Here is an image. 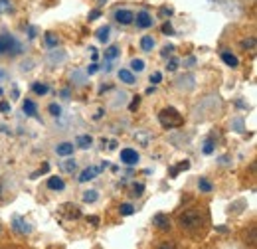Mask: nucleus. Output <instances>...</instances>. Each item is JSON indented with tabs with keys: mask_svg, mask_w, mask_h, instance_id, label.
Here are the masks:
<instances>
[{
	"mask_svg": "<svg viewBox=\"0 0 257 249\" xmlns=\"http://www.w3.org/2000/svg\"><path fill=\"white\" fill-rule=\"evenodd\" d=\"M172 52H174V46H164L162 52H161V56H162V58H168Z\"/></svg>",
	"mask_w": 257,
	"mask_h": 249,
	"instance_id": "nucleus-33",
	"label": "nucleus"
},
{
	"mask_svg": "<svg viewBox=\"0 0 257 249\" xmlns=\"http://www.w3.org/2000/svg\"><path fill=\"white\" fill-rule=\"evenodd\" d=\"M241 48L247 52H253L255 50V36H249V38H245V40H241Z\"/></svg>",
	"mask_w": 257,
	"mask_h": 249,
	"instance_id": "nucleus-20",
	"label": "nucleus"
},
{
	"mask_svg": "<svg viewBox=\"0 0 257 249\" xmlns=\"http://www.w3.org/2000/svg\"><path fill=\"white\" fill-rule=\"evenodd\" d=\"M101 117H103V109H99V111L95 113V119H101Z\"/></svg>",
	"mask_w": 257,
	"mask_h": 249,
	"instance_id": "nucleus-46",
	"label": "nucleus"
},
{
	"mask_svg": "<svg viewBox=\"0 0 257 249\" xmlns=\"http://www.w3.org/2000/svg\"><path fill=\"white\" fill-rule=\"evenodd\" d=\"M188 168H190V162H188V160H184V162H180L176 168H172V170H170V176L174 178V176L178 174V170H188Z\"/></svg>",
	"mask_w": 257,
	"mask_h": 249,
	"instance_id": "nucleus-26",
	"label": "nucleus"
},
{
	"mask_svg": "<svg viewBox=\"0 0 257 249\" xmlns=\"http://www.w3.org/2000/svg\"><path fill=\"white\" fill-rule=\"evenodd\" d=\"M109 32H111V30H109V26H103V28H99V30H97V40L105 44V42L109 40Z\"/></svg>",
	"mask_w": 257,
	"mask_h": 249,
	"instance_id": "nucleus-21",
	"label": "nucleus"
},
{
	"mask_svg": "<svg viewBox=\"0 0 257 249\" xmlns=\"http://www.w3.org/2000/svg\"><path fill=\"white\" fill-rule=\"evenodd\" d=\"M97 198H99V194H97L95 190H87V192L83 194V202H87V204H93V202H97Z\"/></svg>",
	"mask_w": 257,
	"mask_h": 249,
	"instance_id": "nucleus-23",
	"label": "nucleus"
},
{
	"mask_svg": "<svg viewBox=\"0 0 257 249\" xmlns=\"http://www.w3.org/2000/svg\"><path fill=\"white\" fill-rule=\"evenodd\" d=\"M153 223H155L161 231H168V229H170V218L164 216V214H157V216L153 218Z\"/></svg>",
	"mask_w": 257,
	"mask_h": 249,
	"instance_id": "nucleus-7",
	"label": "nucleus"
},
{
	"mask_svg": "<svg viewBox=\"0 0 257 249\" xmlns=\"http://www.w3.org/2000/svg\"><path fill=\"white\" fill-rule=\"evenodd\" d=\"M178 221H180V227L186 229L188 233H198L204 225V216L198 210H186L180 214Z\"/></svg>",
	"mask_w": 257,
	"mask_h": 249,
	"instance_id": "nucleus-1",
	"label": "nucleus"
},
{
	"mask_svg": "<svg viewBox=\"0 0 257 249\" xmlns=\"http://www.w3.org/2000/svg\"><path fill=\"white\" fill-rule=\"evenodd\" d=\"M60 168H62V172L71 174V172H75L77 164H75V160H73V158H65V160H62V162H60Z\"/></svg>",
	"mask_w": 257,
	"mask_h": 249,
	"instance_id": "nucleus-10",
	"label": "nucleus"
},
{
	"mask_svg": "<svg viewBox=\"0 0 257 249\" xmlns=\"http://www.w3.org/2000/svg\"><path fill=\"white\" fill-rule=\"evenodd\" d=\"M62 212H64L67 218H79V216H81V212H79V208H77L75 204H65V206L62 208Z\"/></svg>",
	"mask_w": 257,
	"mask_h": 249,
	"instance_id": "nucleus-12",
	"label": "nucleus"
},
{
	"mask_svg": "<svg viewBox=\"0 0 257 249\" xmlns=\"http://www.w3.org/2000/svg\"><path fill=\"white\" fill-rule=\"evenodd\" d=\"M131 67H133V71H143V69H145V62H143V60H133V62H131Z\"/></svg>",
	"mask_w": 257,
	"mask_h": 249,
	"instance_id": "nucleus-28",
	"label": "nucleus"
},
{
	"mask_svg": "<svg viewBox=\"0 0 257 249\" xmlns=\"http://www.w3.org/2000/svg\"><path fill=\"white\" fill-rule=\"evenodd\" d=\"M115 20H117L119 24H123V26H128V24L135 22V14H133V10L123 8V10H117V12H115Z\"/></svg>",
	"mask_w": 257,
	"mask_h": 249,
	"instance_id": "nucleus-4",
	"label": "nucleus"
},
{
	"mask_svg": "<svg viewBox=\"0 0 257 249\" xmlns=\"http://www.w3.org/2000/svg\"><path fill=\"white\" fill-rule=\"evenodd\" d=\"M64 58H65L64 54H60V56H58V54H52V56H50V62H56V60H64Z\"/></svg>",
	"mask_w": 257,
	"mask_h": 249,
	"instance_id": "nucleus-42",
	"label": "nucleus"
},
{
	"mask_svg": "<svg viewBox=\"0 0 257 249\" xmlns=\"http://www.w3.org/2000/svg\"><path fill=\"white\" fill-rule=\"evenodd\" d=\"M161 79H162V75H161L159 71H155V73L151 75V83H153V85H157V83H161Z\"/></svg>",
	"mask_w": 257,
	"mask_h": 249,
	"instance_id": "nucleus-34",
	"label": "nucleus"
},
{
	"mask_svg": "<svg viewBox=\"0 0 257 249\" xmlns=\"http://www.w3.org/2000/svg\"><path fill=\"white\" fill-rule=\"evenodd\" d=\"M101 16V10H93L91 14H89V20H97Z\"/></svg>",
	"mask_w": 257,
	"mask_h": 249,
	"instance_id": "nucleus-39",
	"label": "nucleus"
},
{
	"mask_svg": "<svg viewBox=\"0 0 257 249\" xmlns=\"http://www.w3.org/2000/svg\"><path fill=\"white\" fill-rule=\"evenodd\" d=\"M119 79L125 81L127 85H133L135 83V75H133V71H128V69H121L119 71Z\"/></svg>",
	"mask_w": 257,
	"mask_h": 249,
	"instance_id": "nucleus-14",
	"label": "nucleus"
},
{
	"mask_svg": "<svg viewBox=\"0 0 257 249\" xmlns=\"http://www.w3.org/2000/svg\"><path fill=\"white\" fill-rule=\"evenodd\" d=\"M91 143H93V139H91L89 135H79V137H77V141H75V145H77L79 149H83V151H85V149H89V147H91Z\"/></svg>",
	"mask_w": 257,
	"mask_h": 249,
	"instance_id": "nucleus-15",
	"label": "nucleus"
},
{
	"mask_svg": "<svg viewBox=\"0 0 257 249\" xmlns=\"http://www.w3.org/2000/svg\"><path fill=\"white\" fill-rule=\"evenodd\" d=\"M32 91H34L36 95H46V93L50 91V87H48L46 83H34V85H32Z\"/></svg>",
	"mask_w": 257,
	"mask_h": 249,
	"instance_id": "nucleus-22",
	"label": "nucleus"
},
{
	"mask_svg": "<svg viewBox=\"0 0 257 249\" xmlns=\"http://www.w3.org/2000/svg\"><path fill=\"white\" fill-rule=\"evenodd\" d=\"M143 192H145V186H143V184H135L131 194H133L135 198H139V196H143Z\"/></svg>",
	"mask_w": 257,
	"mask_h": 249,
	"instance_id": "nucleus-30",
	"label": "nucleus"
},
{
	"mask_svg": "<svg viewBox=\"0 0 257 249\" xmlns=\"http://www.w3.org/2000/svg\"><path fill=\"white\" fill-rule=\"evenodd\" d=\"M204 153H206V155H212V153H214V141H212V139H208V141L204 143Z\"/></svg>",
	"mask_w": 257,
	"mask_h": 249,
	"instance_id": "nucleus-31",
	"label": "nucleus"
},
{
	"mask_svg": "<svg viewBox=\"0 0 257 249\" xmlns=\"http://www.w3.org/2000/svg\"><path fill=\"white\" fill-rule=\"evenodd\" d=\"M103 2H105V0H103Z\"/></svg>",
	"mask_w": 257,
	"mask_h": 249,
	"instance_id": "nucleus-51",
	"label": "nucleus"
},
{
	"mask_svg": "<svg viewBox=\"0 0 257 249\" xmlns=\"http://www.w3.org/2000/svg\"><path fill=\"white\" fill-rule=\"evenodd\" d=\"M44 40H46V46H48V48H58V44H60V40H58V36H56L54 32H48V34L44 36Z\"/></svg>",
	"mask_w": 257,
	"mask_h": 249,
	"instance_id": "nucleus-17",
	"label": "nucleus"
},
{
	"mask_svg": "<svg viewBox=\"0 0 257 249\" xmlns=\"http://www.w3.org/2000/svg\"><path fill=\"white\" fill-rule=\"evenodd\" d=\"M198 186H200L202 192H212V182L206 180V178H200V180H198Z\"/></svg>",
	"mask_w": 257,
	"mask_h": 249,
	"instance_id": "nucleus-27",
	"label": "nucleus"
},
{
	"mask_svg": "<svg viewBox=\"0 0 257 249\" xmlns=\"http://www.w3.org/2000/svg\"><path fill=\"white\" fill-rule=\"evenodd\" d=\"M117 56H119V48H117V46H109L107 52H105V58H107V60H115Z\"/></svg>",
	"mask_w": 257,
	"mask_h": 249,
	"instance_id": "nucleus-25",
	"label": "nucleus"
},
{
	"mask_svg": "<svg viewBox=\"0 0 257 249\" xmlns=\"http://www.w3.org/2000/svg\"><path fill=\"white\" fill-rule=\"evenodd\" d=\"M97 69H99V65H97V63H91V65H89V67H87V73H89V75H91V73H95V71H97Z\"/></svg>",
	"mask_w": 257,
	"mask_h": 249,
	"instance_id": "nucleus-40",
	"label": "nucleus"
},
{
	"mask_svg": "<svg viewBox=\"0 0 257 249\" xmlns=\"http://www.w3.org/2000/svg\"><path fill=\"white\" fill-rule=\"evenodd\" d=\"M0 233H2V227H0Z\"/></svg>",
	"mask_w": 257,
	"mask_h": 249,
	"instance_id": "nucleus-48",
	"label": "nucleus"
},
{
	"mask_svg": "<svg viewBox=\"0 0 257 249\" xmlns=\"http://www.w3.org/2000/svg\"><path fill=\"white\" fill-rule=\"evenodd\" d=\"M12 227H14L18 233H22V235H26V233H30V231H32V227L28 225V221H26V219H22V218H14Z\"/></svg>",
	"mask_w": 257,
	"mask_h": 249,
	"instance_id": "nucleus-9",
	"label": "nucleus"
},
{
	"mask_svg": "<svg viewBox=\"0 0 257 249\" xmlns=\"http://www.w3.org/2000/svg\"><path fill=\"white\" fill-rule=\"evenodd\" d=\"M48 111H50L54 117H60V115H62V107H60L58 103H52V105L48 107Z\"/></svg>",
	"mask_w": 257,
	"mask_h": 249,
	"instance_id": "nucleus-29",
	"label": "nucleus"
},
{
	"mask_svg": "<svg viewBox=\"0 0 257 249\" xmlns=\"http://www.w3.org/2000/svg\"><path fill=\"white\" fill-rule=\"evenodd\" d=\"M20 46L10 34H0V56L2 54H18Z\"/></svg>",
	"mask_w": 257,
	"mask_h": 249,
	"instance_id": "nucleus-3",
	"label": "nucleus"
},
{
	"mask_svg": "<svg viewBox=\"0 0 257 249\" xmlns=\"http://www.w3.org/2000/svg\"><path fill=\"white\" fill-rule=\"evenodd\" d=\"M159 249H176V245H174L172 241H164V243L159 245Z\"/></svg>",
	"mask_w": 257,
	"mask_h": 249,
	"instance_id": "nucleus-35",
	"label": "nucleus"
},
{
	"mask_svg": "<svg viewBox=\"0 0 257 249\" xmlns=\"http://www.w3.org/2000/svg\"><path fill=\"white\" fill-rule=\"evenodd\" d=\"M139 103H141V99H139V97H135V101L131 103V107H128V109H131V111H135V109L139 107Z\"/></svg>",
	"mask_w": 257,
	"mask_h": 249,
	"instance_id": "nucleus-41",
	"label": "nucleus"
},
{
	"mask_svg": "<svg viewBox=\"0 0 257 249\" xmlns=\"http://www.w3.org/2000/svg\"><path fill=\"white\" fill-rule=\"evenodd\" d=\"M24 113H26L28 117H36V103L30 101V99H26V101H24Z\"/></svg>",
	"mask_w": 257,
	"mask_h": 249,
	"instance_id": "nucleus-19",
	"label": "nucleus"
},
{
	"mask_svg": "<svg viewBox=\"0 0 257 249\" xmlns=\"http://www.w3.org/2000/svg\"><path fill=\"white\" fill-rule=\"evenodd\" d=\"M0 93H2V89H0Z\"/></svg>",
	"mask_w": 257,
	"mask_h": 249,
	"instance_id": "nucleus-49",
	"label": "nucleus"
},
{
	"mask_svg": "<svg viewBox=\"0 0 257 249\" xmlns=\"http://www.w3.org/2000/svg\"><path fill=\"white\" fill-rule=\"evenodd\" d=\"M249 243L255 245V227H251V233H249Z\"/></svg>",
	"mask_w": 257,
	"mask_h": 249,
	"instance_id": "nucleus-43",
	"label": "nucleus"
},
{
	"mask_svg": "<svg viewBox=\"0 0 257 249\" xmlns=\"http://www.w3.org/2000/svg\"><path fill=\"white\" fill-rule=\"evenodd\" d=\"M176 67H178V60H170V62H168V65H166V69H168V71H174Z\"/></svg>",
	"mask_w": 257,
	"mask_h": 249,
	"instance_id": "nucleus-37",
	"label": "nucleus"
},
{
	"mask_svg": "<svg viewBox=\"0 0 257 249\" xmlns=\"http://www.w3.org/2000/svg\"><path fill=\"white\" fill-rule=\"evenodd\" d=\"M89 221H91V223H99V218H97V216H91Z\"/></svg>",
	"mask_w": 257,
	"mask_h": 249,
	"instance_id": "nucleus-45",
	"label": "nucleus"
},
{
	"mask_svg": "<svg viewBox=\"0 0 257 249\" xmlns=\"http://www.w3.org/2000/svg\"><path fill=\"white\" fill-rule=\"evenodd\" d=\"M135 20H137V26L139 28H151L153 26V18H151V14L149 12H139L137 16H135Z\"/></svg>",
	"mask_w": 257,
	"mask_h": 249,
	"instance_id": "nucleus-8",
	"label": "nucleus"
},
{
	"mask_svg": "<svg viewBox=\"0 0 257 249\" xmlns=\"http://www.w3.org/2000/svg\"><path fill=\"white\" fill-rule=\"evenodd\" d=\"M48 168H50V166H48V164H44V166H42V168H40V170H38V172H34V174H32V176H30V178H38V176H40V174H42V172H48Z\"/></svg>",
	"mask_w": 257,
	"mask_h": 249,
	"instance_id": "nucleus-38",
	"label": "nucleus"
},
{
	"mask_svg": "<svg viewBox=\"0 0 257 249\" xmlns=\"http://www.w3.org/2000/svg\"><path fill=\"white\" fill-rule=\"evenodd\" d=\"M141 48H143V52H153V48H155V40H153L151 36H145V38L141 40Z\"/></svg>",
	"mask_w": 257,
	"mask_h": 249,
	"instance_id": "nucleus-18",
	"label": "nucleus"
},
{
	"mask_svg": "<svg viewBox=\"0 0 257 249\" xmlns=\"http://www.w3.org/2000/svg\"><path fill=\"white\" fill-rule=\"evenodd\" d=\"M48 188L58 192V190H64V188H65V184H64V180H62L60 176H52V178L48 180Z\"/></svg>",
	"mask_w": 257,
	"mask_h": 249,
	"instance_id": "nucleus-13",
	"label": "nucleus"
},
{
	"mask_svg": "<svg viewBox=\"0 0 257 249\" xmlns=\"http://www.w3.org/2000/svg\"><path fill=\"white\" fill-rule=\"evenodd\" d=\"M0 192H2V188H0Z\"/></svg>",
	"mask_w": 257,
	"mask_h": 249,
	"instance_id": "nucleus-50",
	"label": "nucleus"
},
{
	"mask_svg": "<svg viewBox=\"0 0 257 249\" xmlns=\"http://www.w3.org/2000/svg\"><path fill=\"white\" fill-rule=\"evenodd\" d=\"M139 160V153L133 149H123L121 151V162L123 164H137Z\"/></svg>",
	"mask_w": 257,
	"mask_h": 249,
	"instance_id": "nucleus-6",
	"label": "nucleus"
},
{
	"mask_svg": "<svg viewBox=\"0 0 257 249\" xmlns=\"http://www.w3.org/2000/svg\"><path fill=\"white\" fill-rule=\"evenodd\" d=\"M8 111H10V103L0 101V113H8Z\"/></svg>",
	"mask_w": 257,
	"mask_h": 249,
	"instance_id": "nucleus-36",
	"label": "nucleus"
},
{
	"mask_svg": "<svg viewBox=\"0 0 257 249\" xmlns=\"http://www.w3.org/2000/svg\"><path fill=\"white\" fill-rule=\"evenodd\" d=\"M119 212H121V216H131V214H135V208L131 204H121Z\"/></svg>",
	"mask_w": 257,
	"mask_h": 249,
	"instance_id": "nucleus-24",
	"label": "nucleus"
},
{
	"mask_svg": "<svg viewBox=\"0 0 257 249\" xmlns=\"http://www.w3.org/2000/svg\"><path fill=\"white\" fill-rule=\"evenodd\" d=\"M105 166H107V162H103L101 166H89V168H85V170L81 172V176H79V182H89V180H93Z\"/></svg>",
	"mask_w": 257,
	"mask_h": 249,
	"instance_id": "nucleus-5",
	"label": "nucleus"
},
{
	"mask_svg": "<svg viewBox=\"0 0 257 249\" xmlns=\"http://www.w3.org/2000/svg\"><path fill=\"white\" fill-rule=\"evenodd\" d=\"M170 14H172L170 8H161V16H170Z\"/></svg>",
	"mask_w": 257,
	"mask_h": 249,
	"instance_id": "nucleus-44",
	"label": "nucleus"
},
{
	"mask_svg": "<svg viewBox=\"0 0 257 249\" xmlns=\"http://www.w3.org/2000/svg\"><path fill=\"white\" fill-rule=\"evenodd\" d=\"M28 36H30V38H36V30H34V28H30V34H28Z\"/></svg>",
	"mask_w": 257,
	"mask_h": 249,
	"instance_id": "nucleus-47",
	"label": "nucleus"
},
{
	"mask_svg": "<svg viewBox=\"0 0 257 249\" xmlns=\"http://www.w3.org/2000/svg\"><path fill=\"white\" fill-rule=\"evenodd\" d=\"M159 121H161L162 127H166V129L180 127V124H182V117H180V113H178L174 107H166V109H162V111L159 113Z\"/></svg>",
	"mask_w": 257,
	"mask_h": 249,
	"instance_id": "nucleus-2",
	"label": "nucleus"
},
{
	"mask_svg": "<svg viewBox=\"0 0 257 249\" xmlns=\"http://www.w3.org/2000/svg\"><path fill=\"white\" fill-rule=\"evenodd\" d=\"M56 153L60 156H69V155H73V145L71 143H62V145L56 147Z\"/></svg>",
	"mask_w": 257,
	"mask_h": 249,
	"instance_id": "nucleus-11",
	"label": "nucleus"
},
{
	"mask_svg": "<svg viewBox=\"0 0 257 249\" xmlns=\"http://www.w3.org/2000/svg\"><path fill=\"white\" fill-rule=\"evenodd\" d=\"M162 32H164L166 36H172V34H174V28H172V24H170V22H164V24H162Z\"/></svg>",
	"mask_w": 257,
	"mask_h": 249,
	"instance_id": "nucleus-32",
	"label": "nucleus"
},
{
	"mask_svg": "<svg viewBox=\"0 0 257 249\" xmlns=\"http://www.w3.org/2000/svg\"><path fill=\"white\" fill-rule=\"evenodd\" d=\"M222 60L229 65V67H237L239 65V62H237V58L233 56V54H229V52H222Z\"/></svg>",
	"mask_w": 257,
	"mask_h": 249,
	"instance_id": "nucleus-16",
	"label": "nucleus"
}]
</instances>
